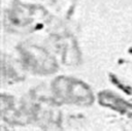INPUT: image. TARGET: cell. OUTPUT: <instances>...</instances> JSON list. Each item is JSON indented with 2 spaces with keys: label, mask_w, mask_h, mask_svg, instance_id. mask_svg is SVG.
I'll use <instances>...</instances> for the list:
<instances>
[{
  "label": "cell",
  "mask_w": 132,
  "mask_h": 131,
  "mask_svg": "<svg viewBox=\"0 0 132 131\" xmlns=\"http://www.w3.org/2000/svg\"><path fill=\"white\" fill-rule=\"evenodd\" d=\"M23 65L37 74L54 73L58 66L55 59L45 50L32 44H23L20 47Z\"/></svg>",
  "instance_id": "2"
},
{
  "label": "cell",
  "mask_w": 132,
  "mask_h": 131,
  "mask_svg": "<svg viewBox=\"0 0 132 131\" xmlns=\"http://www.w3.org/2000/svg\"><path fill=\"white\" fill-rule=\"evenodd\" d=\"M52 90L57 101L77 105L92 104L94 97L88 85L73 77L59 76L53 81Z\"/></svg>",
  "instance_id": "1"
},
{
  "label": "cell",
  "mask_w": 132,
  "mask_h": 131,
  "mask_svg": "<svg viewBox=\"0 0 132 131\" xmlns=\"http://www.w3.org/2000/svg\"><path fill=\"white\" fill-rule=\"evenodd\" d=\"M98 101L101 105L105 107H109L122 114H126L128 117H132V104L125 101L118 95L113 94L109 91H103L98 95Z\"/></svg>",
  "instance_id": "3"
}]
</instances>
